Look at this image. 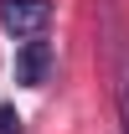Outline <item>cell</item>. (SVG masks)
Returning a JSON list of instances; mask_svg holds the SVG:
<instances>
[{
    "mask_svg": "<svg viewBox=\"0 0 129 134\" xmlns=\"http://www.w3.org/2000/svg\"><path fill=\"white\" fill-rule=\"evenodd\" d=\"M0 26L16 41H36L52 26V5L47 0H0Z\"/></svg>",
    "mask_w": 129,
    "mask_h": 134,
    "instance_id": "6da1fadb",
    "label": "cell"
},
{
    "mask_svg": "<svg viewBox=\"0 0 129 134\" xmlns=\"http://www.w3.org/2000/svg\"><path fill=\"white\" fill-rule=\"evenodd\" d=\"M47 67H52V47L47 41H21V52H16V83L41 88L47 83Z\"/></svg>",
    "mask_w": 129,
    "mask_h": 134,
    "instance_id": "7a4b0ae2",
    "label": "cell"
},
{
    "mask_svg": "<svg viewBox=\"0 0 129 134\" xmlns=\"http://www.w3.org/2000/svg\"><path fill=\"white\" fill-rule=\"evenodd\" d=\"M114 93H119V124H124V134H129V41H124V52H119V72H114Z\"/></svg>",
    "mask_w": 129,
    "mask_h": 134,
    "instance_id": "3957f363",
    "label": "cell"
},
{
    "mask_svg": "<svg viewBox=\"0 0 129 134\" xmlns=\"http://www.w3.org/2000/svg\"><path fill=\"white\" fill-rule=\"evenodd\" d=\"M0 134H21V119H16V108H0Z\"/></svg>",
    "mask_w": 129,
    "mask_h": 134,
    "instance_id": "277c9868",
    "label": "cell"
}]
</instances>
